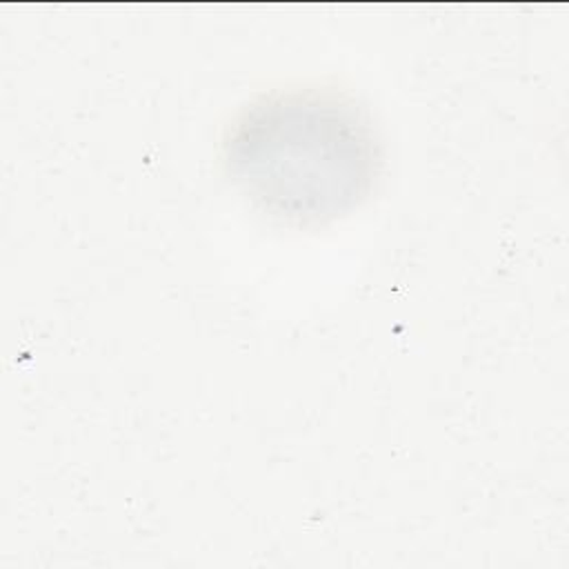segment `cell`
I'll return each mask as SVG.
<instances>
[{
    "label": "cell",
    "instance_id": "1",
    "mask_svg": "<svg viewBox=\"0 0 569 569\" xmlns=\"http://www.w3.org/2000/svg\"><path fill=\"white\" fill-rule=\"evenodd\" d=\"M233 180L267 213L318 224L356 207L378 171L365 111L331 89H284L251 102L227 144Z\"/></svg>",
    "mask_w": 569,
    "mask_h": 569
}]
</instances>
